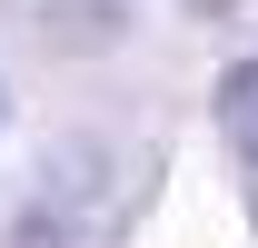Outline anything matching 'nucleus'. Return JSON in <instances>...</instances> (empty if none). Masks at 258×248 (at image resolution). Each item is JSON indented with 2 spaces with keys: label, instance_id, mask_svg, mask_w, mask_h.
<instances>
[{
  "label": "nucleus",
  "instance_id": "nucleus-1",
  "mask_svg": "<svg viewBox=\"0 0 258 248\" xmlns=\"http://www.w3.org/2000/svg\"><path fill=\"white\" fill-rule=\"evenodd\" d=\"M219 129H228V149L258 169V50L219 70Z\"/></svg>",
  "mask_w": 258,
  "mask_h": 248
},
{
  "label": "nucleus",
  "instance_id": "nucleus-2",
  "mask_svg": "<svg viewBox=\"0 0 258 248\" xmlns=\"http://www.w3.org/2000/svg\"><path fill=\"white\" fill-rule=\"evenodd\" d=\"M0 119H10V90H0Z\"/></svg>",
  "mask_w": 258,
  "mask_h": 248
}]
</instances>
